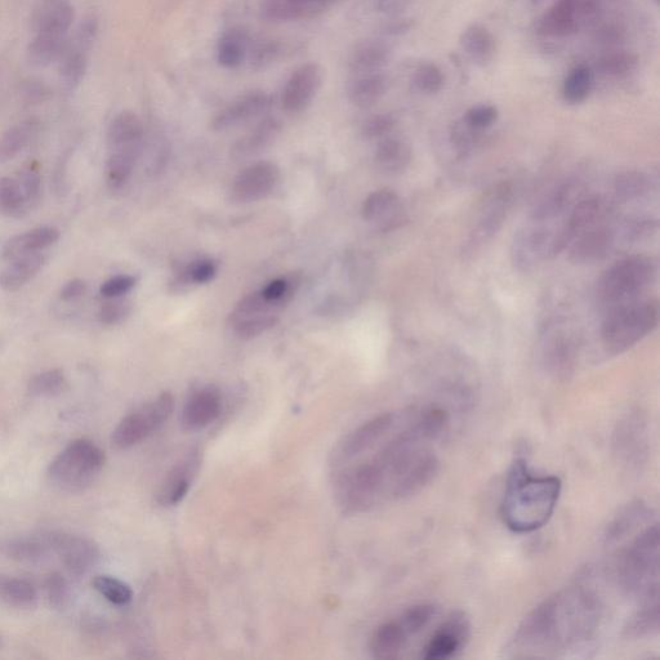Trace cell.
I'll return each mask as SVG.
<instances>
[{
	"mask_svg": "<svg viewBox=\"0 0 660 660\" xmlns=\"http://www.w3.org/2000/svg\"><path fill=\"white\" fill-rule=\"evenodd\" d=\"M602 622L600 597L583 586L544 600L517 627L506 646L510 658H557L588 648Z\"/></svg>",
	"mask_w": 660,
	"mask_h": 660,
	"instance_id": "obj_1",
	"label": "cell"
},
{
	"mask_svg": "<svg viewBox=\"0 0 660 660\" xmlns=\"http://www.w3.org/2000/svg\"><path fill=\"white\" fill-rule=\"evenodd\" d=\"M561 492L560 477L535 476L525 458H516L508 471L503 494V523L517 534L537 532L554 516Z\"/></svg>",
	"mask_w": 660,
	"mask_h": 660,
	"instance_id": "obj_2",
	"label": "cell"
},
{
	"mask_svg": "<svg viewBox=\"0 0 660 660\" xmlns=\"http://www.w3.org/2000/svg\"><path fill=\"white\" fill-rule=\"evenodd\" d=\"M659 546V524L655 521L619 555V586L640 602L659 599Z\"/></svg>",
	"mask_w": 660,
	"mask_h": 660,
	"instance_id": "obj_3",
	"label": "cell"
},
{
	"mask_svg": "<svg viewBox=\"0 0 660 660\" xmlns=\"http://www.w3.org/2000/svg\"><path fill=\"white\" fill-rule=\"evenodd\" d=\"M658 263L653 257L632 256L615 263L597 283V300L612 311L639 301L657 280Z\"/></svg>",
	"mask_w": 660,
	"mask_h": 660,
	"instance_id": "obj_4",
	"label": "cell"
},
{
	"mask_svg": "<svg viewBox=\"0 0 660 660\" xmlns=\"http://www.w3.org/2000/svg\"><path fill=\"white\" fill-rule=\"evenodd\" d=\"M659 321L658 303L636 301L609 311L602 323L601 342L609 354H623L649 336Z\"/></svg>",
	"mask_w": 660,
	"mask_h": 660,
	"instance_id": "obj_5",
	"label": "cell"
},
{
	"mask_svg": "<svg viewBox=\"0 0 660 660\" xmlns=\"http://www.w3.org/2000/svg\"><path fill=\"white\" fill-rule=\"evenodd\" d=\"M105 465V453L86 439L71 441L48 468L49 481L66 493H79L96 480Z\"/></svg>",
	"mask_w": 660,
	"mask_h": 660,
	"instance_id": "obj_6",
	"label": "cell"
},
{
	"mask_svg": "<svg viewBox=\"0 0 660 660\" xmlns=\"http://www.w3.org/2000/svg\"><path fill=\"white\" fill-rule=\"evenodd\" d=\"M175 409V399L169 392L142 405L129 413L115 427L111 444L118 450H126L142 443L168 421Z\"/></svg>",
	"mask_w": 660,
	"mask_h": 660,
	"instance_id": "obj_7",
	"label": "cell"
},
{
	"mask_svg": "<svg viewBox=\"0 0 660 660\" xmlns=\"http://www.w3.org/2000/svg\"><path fill=\"white\" fill-rule=\"evenodd\" d=\"M514 195V187L510 182H502L486 194L484 202L481 203L479 216L463 248L466 256H474L484 248V245L492 242L507 220L514 203Z\"/></svg>",
	"mask_w": 660,
	"mask_h": 660,
	"instance_id": "obj_8",
	"label": "cell"
},
{
	"mask_svg": "<svg viewBox=\"0 0 660 660\" xmlns=\"http://www.w3.org/2000/svg\"><path fill=\"white\" fill-rule=\"evenodd\" d=\"M555 229L543 222L530 221L521 227L511 245V261L516 270L529 272L551 257Z\"/></svg>",
	"mask_w": 660,
	"mask_h": 660,
	"instance_id": "obj_9",
	"label": "cell"
},
{
	"mask_svg": "<svg viewBox=\"0 0 660 660\" xmlns=\"http://www.w3.org/2000/svg\"><path fill=\"white\" fill-rule=\"evenodd\" d=\"M97 21L87 19L79 25L60 59V77L65 89L74 91L83 83L88 70L89 52L97 37Z\"/></svg>",
	"mask_w": 660,
	"mask_h": 660,
	"instance_id": "obj_10",
	"label": "cell"
},
{
	"mask_svg": "<svg viewBox=\"0 0 660 660\" xmlns=\"http://www.w3.org/2000/svg\"><path fill=\"white\" fill-rule=\"evenodd\" d=\"M597 13L596 0H559L539 21L538 30L546 37H568L595 20Z\"/></svg>",
	"mask_w": 660,
	"mask_h": 660,
	"instance_id": "obj_11",
	"label": "cell"
},
{
	"mask_svg": "<svg viewBox=\"0 0 660 660\" xmlns=\"http://www.w3.org/2000/svg\"><path fill=\"white\" fill-rule=\"evenodd\" d=\"M400 418L396 413H383L355 428L337 445L336 453L333 454L334 463L341 465L343 462H349L376 447L379 441L385 439L389 432L398 426Z\"/></svg>",
	"mask_w": 660,
	"mask_h": 660,
	"instance_id": "obj_12",
	"label": "cell"
},
{
	"mask_svg": "<svg viewBox=\"0 0 660 660\" xmlns=\"http://www.w3.org/2000/svg\"><path fill=\"white\" fill-rule=\"evenodd\" d=\"M280 169L271 162H258L235 177L230 196L234 203L248 204L265 199L279 184Z\"/></svg>",
	"mask_w": 660,
	"mask_h": 660,
	"instance_id": "obj_13",
	"label": "cell"
},
{
	"mask_svg": "<svg viewBox=\"0 0 660 660\" xmlns=\"http://www.w3.org/2000/svg\"><path fill=\"white\" fill-rule=\"evenodd\" d=\"M471 637V623L466 613L454 612L437 628L422 651L426 660H447L461 651Z\"/></svg>",
	"mask_w": 660,
	"mask_h": 660,
	"instance_id": "obj_14",
	"label": "cell"
},
{
	"mask_svg": "<svg viewBox=\"0 0 660 660\" xmlns=\"http://www.w3.org/2000/svg\"><path fill=\"white\" fill-rule=\"evenodd\" d=\"M615 456L624 466L639 468L644 465L649 453L648 427L644 418L632 414L619 423L614 432Z\"/></svg>",
	"mask_w": 660,
	"mask_h": 660,
	"instance_id": "obj_15",
	"label": "cell"
},
{
	"mask_svg": "<svg viewBox=\"0 0 660 660\" xmlns=\"http://www.w3.org/2000/svg\"><path fill=\"white\" fill-rule=\"evenodd\" d=\"M49 548L55 551L70 573L86 574L100 560L96 543L80 535L53 533L47 537Z\"/></svg>",
	"mask_w": 660,
	"mask_h": 660,
	"instance_id": "obj_16",
	"label": "cell"
},
{
	"mask_svg": "<svg viewBox=\"0 0 660 660\" xmlns=\"http://www.w3.org/2000/svg\"><path fill=\"white\" fill-rule=\"evenodd\" d=\"M202 466V454L198 449L190 450L180 462L169 470L155 494L156 502L162 507L177 506L193 486Z\"/></svg>",
	"mask_w": 660,
	"mask_h": 660,
	"instance_id": "obj_17",
	"label": "cell"
},
{
	"mask_svg": "<svg viewBox=\"0 0 660 660\" xmlns=\"http://www.w3.org/2000/svg\"><path fill=\"white\" fill-rule=\"evenodd\" d=\"M323 84V70L318 64L302 65L293 71L283 89L282 105L289 114L302 113L314 101Z\"/></svg>",
	"mask_w": 660,
	"mask_h": 660,
	"instance_id": "obj_18",
	"label": "cell"
},
{
	"mask_svg": "<svg viewBox=\"0 0 660 660\" xmlns=\"http://www.w3.org/2000/svg\"><path fill=\"white\" fill-rule=\"evenodd\" d=\"M271 97L263 91L245 93L227 105L213 118L211 127L216 132H226L261 118L271 107Z\"/></svg>",
	"mask_w": 660,
	"mask_h": 660,
	"instance_id": "obj_19",
	"label": "cell"
},
{
	"mask_svg": "<svg viewBox=\"0 0 660 660\" xmlns=\"http://www.w3.org/2000/svg\"><path fill=\"white\" fill-rule=\"evenodd\" d=\"M361 214L365 221L385 233L400 229L408 221L399 195L391 189H381L370 194L365 199Z\"/></svg>",
	"mask_w": 660,
	"mask_h": 660,
	"instance_id": "obj_20",
	"label": "cell"
},
{
	"mask_svg": "<svg viewBox=\"0 0 660 660\" xmlns=\"http://www.w3.org/2000/svg\"><path fill=\"white\" fill-rule=\"evenodd\" d=\"M222 410L221 391L216 386H204L186 401L181 413V427L186 432H196L211 425Z\"/></svg>",
	"mask_w": 660,
	"mask_h": 660,
	"instance_id": "obj_21",
	"label": "cell"
},
{
	"mask_svg": "<svg viewBox=\"0 0 660 660\" xmlns=\"http://www.w3.org/2000/svg\"><path fill=\"white\" fill-rule=\"evenodd\" d=\"M75 17L70 0H38L31 13L33 34L69 37Z\"/></svg>",
	"mask_w": 660,
	"mask_h": 660,
	"instance_id": "obj_22",
	"label": "cell"
},
{
	"mask_svg": "<svg viewBox=\"0 0 660 660\" xmlns=\"http://www.w3.org/2000/svg\"><path fill=\"white\" fill-rule=\"evenodd\" d=\"M615 233L612 227L595 225L583 231L570 244L569 260L575 265H592L605 260L612 252Z\"/></svg>",
	"mask_w": 660,
	"mask_h": 660,
	"instance_id": "obj_23",
	"label": "cell"
},
{
	"mask_svg": "<svg viewBox=\"0 0 660 660\" xmlns=\"http://www.w3.org/2000/svg\"><path fill=\"white\" fill-rule=\"evenodd\" d=\"M144 126L141 119L132 111H122L111 120L107 129V149L109 153L140 156L144 144Z\"/></svg>",
	"mask_w": 660,
	"mask_h": 660,
	"instance_id": "obj_24",
	"label": "cell"
},
{
	"mask_svg": "<svg viewBox=\"0 0 660 660\" xmlns=\"http://www.w3.org/2000/svg\"><path fill=\"white\" fill-rule=\"evenodd\" d=\"M341 0H262L261 12L265 19L291 22L314 19L328 12Z\"/></svg>",
	"mask_w": 660,
	"mask_h": 660,
	"instance_id": "obj_25",
	"label": "cell"
},
{
	"mask_svg": "<svg viewBox=\"0 0 660 660\" xmlns=\"http://www.w3.org/2000/svg\"><path fill=\"white\" fill-rule=\"evenodd\" d=\"M583 187L577 180H569L556 186L535 205L532 220L548 222L568 214L570 209L582 199Z\"/></svg>",
	"mask_w": 660,
	"mask_h": 660,
	"instance_id": "obj_26",
	"label": "cell"
},
{
	"mask_svg": "<svg viewBox=\"0 0 660 660\" xmlns=\"http://www.w3.org/2000/svg\"><path fill=\"white\" fill-rule=\"evenodd\" d=\"M577 361V345L564 332L552 333L543 346L544 367L557 378L573 373Z\"/></svg>",
	"mask_w": 660,
	"mask_h": 660,
	"instance_id": "obj_27",
	"label": "cell"
},
{
	"mask_svg": "<svg viewBox=\"0 0 660 660\" xmlns=\"http://www.w3.org/2000/svg\"><path fill=\"white\" fill-rule=\"evenodd\" d=\"M59 239L60 231L56 227H37V229L13 236L8 240L3 247V260L8 262L22 256H28V254L42 253L59 242Z\"/></svg>",
	"mask_w": 660,
	"mask_h": 660,
	"instance_id": "obj_28",
	"label": "cell"
},
{
	"mask_svg": "<svg viewBox=\"0 0 660 660\" xmlns=\"http://www.w3.org/2000/svg\"><path fill=\"white\" fill-rule=\"evenodd\" d=\"M282 122L278 118H265L247 135L235 142L231 154L235 159H248L261 154L270 147L282 132Z\"/></svg>",
	"mask_w": 660,
	"mask_h": 660,
	"instance_id": "obj_29",
	"label": "cell"
},
{
	"mask_svg": "<svg viewBox=\"0 0 660 660\" xmlns=\"http://www.w3.org/2000/svg\"><path fill=\"white\" fill-rule=\"evenodd\" d=\"M391 48L382 40L361 42L351 52L349 69L355 75L379 73L391 60Z\"/></svg>",
	"mask_w": 660,
	"mask_h": 660,
	"instance_id": "obj_30",
	"label": "cell"
},
{
	"mask_svg": "<svg viewBox=\"0 0 660 660\" xmlns=\"http://www.w3.org/2000/svg\"><path fill=\"white\" fill-rule=\"evenodd\" d=\"M651 516H653V511L642 502L631 503L624 507L609 524L605 534L606 543L622 542L623 539L628 538V535L635 533L641 525L650 524Z\"/></svg>",
	"mask_w": 660,
	"mask_h": 660,
	"instance_id": "obj_31",
	"label": "cell"
},
{
	"mask_svg": "<svg viewBox=\"0 0 660 660\" xmlns=\"http://www.w3.org/2000/svg\"><path fill=\"white\" fill-rule=\"evenodd\" d=\"M44 262L46 256L43 253L28 254L8 261V265L0 271V287L7 292L20 291L38 274Z\"/></svg>",
	"mask_w": 660,
	"mask_h": 660,
	"instance_id": "obj_32",
	"label": "cell"
},
{
	"mask_svg": "<svg viewBox=\"0 0 660 660\" xmlns=\"http://www.w3.org/2000/svg\"><path fill=\"white\" fill-rule=\"evenodd\" d=\"M389 78L379 73L356 75L349 87V100L359 109L376 106L389 91Z\"/></svg>",
	"mask_w": 660,
	"mask_h": 660,
	"instance_id": "obj_33",
	"label": "cell"
},
{
	"mask_svg": "<svg viewBox=\"0 0 660 660\" xmlns=\"http://www.w3.org/2000/svg\"><path fill=\"white\" fill-rule=\"evenodd\" d=\"M409 637V633L399 621L382 624L370 639V653L374 658L381 660L399 658Z\"/></svg>",
	"mask_w": 660,
	"mask_h": 660,
	"instance_id": "obj_34",
	"label": "cell"
},
{
	"mask_svg": "<svg viewBox=\"0 0 660 660\" xmlns=\"http://www.w3.org/2000/svg\"><path fill=\"white\" fill-rule=\"evenodd\" d=\"M412 149L407 142L396 137H385L379 140L376 155L377 167L387 175H399L412 163Z\"/></svg>",
	"mask_w": 660,
	"mask_h": 660,
	"instance_id": "obj_35",
	"label": "cell"
},
{
	"mask_svg": "<svg viewBox=\"0 0 660 660\" xmlns=\"http://www.w3.org/2000/svg\"><path fill=\"white\" fill-rule=\"evenodd\" d=\"M640 608L623 628L627 640L637 641L658 635L660 628L659 599L640 602Z\"/></svg>",
	"mask_w": 660,
	"mask_h": 660,
	"instance_id": "obj_36",
	"label": "cell"
},
{
	"mask_svg": "<svg viewBox=\"0 0 660 660\" xmlns=\"http://www.w3.org/2000/svg\"><path fill=\"white\" fill-rule=\"evenodd\" d=\"M251 47V38L242 28H233L222 34L217 44L218 64L225 69H236L243 64Z\"/></svg>",
	"mask_w": 660,
	"mask_h": 660,
	"instance_id": "obj_37",
	"label": "cell"
},
{
	"mask_svg": "<svg viewBox=\"0 0 660 660\" xmlns=\"http://www.w3.org/2000/svg\"><path fill=\"white\" fill-rule=\"evenodd\" d=\"M68 42L69 37L33 34L26 49V57L34 68H48L53 62L60 61Z\"/></svg>",
	"mask_w": 660,
	"mask_h": 660,
	"instance_id": "obj_38",
	"label": "cell"
},
{
	"mask_svg": "<svg viewBox=\"0 0 660 660\" xmlns=\"http://www.w3.org/2000/svg\"><path fill=\"white\" fill-rule=\"evenodd\" d=\"M38 131L39 122L34 118L22 120L8 128L0 136V164H6L16 158L33 141Z\"/></svg>",
	"mask_w": 660,
	"mask_h": 660,
	"instance_id": "obj_39",
	"label": "cell"
},
{
	"mask_svg": "<svg viewBox=\"0 0 660 660\" xmlns=\"http://www.w3.org/2000/svg\"><path fill=\"white\" fill-rule=\"evenodd\" d=\"M461 47L475 65L485 66L493 60L495 42L493 35L481 25H471L463 31Z\"/></svg>",
	"mask_w": 660,
	"mask_h": 660,
	"instance_id": "obj_40",
	"label": "cell"
},
{
	"mask_svg": "<svg viewBox=\"0 0 660 660\" xmlns=\"http://www.w3.org/2000/svg\"><path fill=\"white\" fill-rule=\"evenodd\" d=\"M37 591L25 579L0 574V601L16 609H30L37 604Z\"/></svg>",
	"mask_w": 660,
	"mask_h": 660,
	"instance_id": "obj_41",
	"label": "cell"
},
{
	"mask_svg": "<svg viewBox=\"0 0 660 660\" xmlns=\"http://www.w3.org/2000/svg\"><path fill=\"white\" fill-rule=\"evenodd\" d=\"M29 211V204L16 177H0V216L21 218Z\"/></svg>",
	"mask_w": 660,
	"mask_h": 660,
	"instance_id": "obj_42",
	"label": "cell"
},
{
	"mask_svg": "<svg viewBox=\"0 0 660 660\" xmlns=\"http://www.w3.org/2000/svg\"><path fill=\"white\" fill-rule=\"evenodd\" d=\"M615 194L623 202H632L644 198L653 189V180L649 175L640 171L623 172L615 178Z\"/></svg>",
	"mask_w": 660,
	"mask_h": 660,
	"instance_id": "obj_43",
	"label": "cell"
},
{
	"mask_svg": "<svg viewBox=\"0 0 660 660\" xmlns=\"http://www.w3.org/2000/svg\"><path fill=\"white\" fill-rule=\"evenodd\" d=\"M136 156L109 153L106 162V184L111 190H120L131 180L135 171Z\"/></svg>",
	"mask_w": 660,
	"mask_h": 660,
	"instance_id": "obj_44",
	"label": "cell"
},
{
	"mask_svg": "<svg viewBox=\"0 0 660 660\" xmlns=\"http://www.w3.org/2000/svg\"><path fill=\"white\" fill-rule=\"evenodd\" d=\"M593 77L586 66L575 68L566 78L563 87V97L570 105L582 104L590 96Z\"/></svg>",
	"mask_w": 660,
	"mask_h": 660,
	"instance_id": "obj_45",
	"label": "cell"
},
{
	"mask_svg": "<svg viewBox=\"0 0 660 660\" xmlns=\"http://www.w3.org/2000/svg\"><path fill=\"white\" fill-rule=\"evenodd\" d=\"M68 387L65 374L60 369L46 370L30 379L29 391L34 396L52 398L62 394Z\"/></svg>",
	"mask_w": 660,
	"mask_h": 660,
	"instance_id": "obj_46",
	"label": "cell"
},
{
	"mask_svg": "<svg viewBox=\"0 0 660 660\" xmlns=\"http://www.w3.org/2000/svg\"><path fill=\"white\" fill-rule=\"evenodd\" d=\"M93 587L107 601L117 606L128 605L133 599L131 587L110 575H98L93 581Z\"/></svg>",
	"mask_w": 660,
	"mask_h": 660,
	"instance_id": "obj_47",
	"label": "cell"
},
{
	"mask_svg": "<svg viewBox=\"0 0 660 660\" xmlns=\"http://www.w3.org/2000/svg\"><path fill=\"white\" fill-rule=\"evenodd\" d=\"M284 46L279 40L265 39L251 44L248 59L253 69L261 70L278 61L283 56Z\"/></svg>",
	"mask_w": 660,
	"mask_h": 660,
	"instance_id": "obj_48",
	"label": "cell"
},
{
	"mask_svg": "<svg viewBox=\"0 0 660 660\" xmlns=\"http://www.w3.org/2000/svg\"><path fill=\"white\" fill-rule=\"evenodd\" d=\"M217 274V265L212 260L191 262L176 278L178 288L211 282Z\"/></svg>",
	"mask_w": 660,
	"mask_h": 660,
	"instance_id": "obj_49",
	"label": "cell"
},
{
	"mask_svg": "<svg viewBox=\"0 0 660 660\" xmlns=\"http://www.w3.org/2000/svg\"><path fill=\"white\" fill-rule=\"evenodd\" d=\"M49 548L47 537L43 539H20L10 544L8 555L24 563H37L43 560Z\"/></svg>",
	"mask_w": 660,
	"mask_h": 660,
	"instance_id": "obj_50",
	"label": "cell"
},
{
	"mask_svg": "<svg viewBox=\"0 0 660 660\" xmlns=\"http://www.w3.org/2000/svg\"><path fill=\"white\" fill-rule=\"evenodd\" d=\"M436 606L432 604H418L405 610L404 614L399 618L401 626L409 633V636L417 635L423 628L435 618Z\"/></svg>",
	"mask_w": 660,
	"mask_h": 660,
	"instance_id": "obj_51",
	"label": "cell"
},
{
	"mask_svg": "<svg viewBox=\"0 0 660 660\" xmlns=\"http://www.w3.org/2000/svg\"><path fill=\"white\" fill-rule=\"evenodd\" d=\"M637 66V57L632 53L615 52L602 57L597 68L609 77H626Z\"/></svg>",
	"mask_w": 660,
	"mask_h": 660,
	"instance_id": "obj_52",
	"label": "cell"
},
{
	"mask_svg": "<svg viewBox=\"0 0 660 660\" xmlns=\"http://www.w3.org/2000/svg\"><path fill=\"white\" fill-rule=\"evenodd\" d=\"M16 180L19 181L26 202L33 211L42 198V177H40L37 165L30 164L28 167L22 168L17 173Z\"/></svg>",
	"mask_w": 660,
	"mask_h": 660,
	"instance_id": "obj_53",
	"label": "cell"
},
{
	"mask_svg": "<svg viewBox=\"0 0 660 660\" xmlns=\"http://www.w3.org/2000/svg\"><path fill=\"white\" fill-rule=\"evenodd\" d=\"M443 71L434 64H425L418 68L414 74L413 84L419 92L425 95H435L444 87Z\"/></svg>",
	"mask_w": 660,
	"mask_h": 660,
	"instance_id": "obj_54",
	"label": "cell"
},
{
	"mask_svg": "<svg viewBox=\"0 0 660 660\" xmlns=\"http://www.w3.org/2000/svg\"><path fill=\"white\" fill-rule=\"evenodd\" d=\"M279 319L278 316H267V318L234 320L229 323L240 338L251 340V338L261 336L267 330L274 328Z\"/></svg>",
	"mask_w": 660,
	"mask_h": 660,
	"instance_id": "obj_55",
	"label": "cell"
},
{
	"mask_svg": "<svg viewBox=\"0 0 660 660\" xmlns=\"http://www.w3.org/2000/svg\"><path fill=\"white\" fill-rule=\"evenodd\" d=\"M396 123H398V120L392 114L373 115V117L365 120L363 127H361V133L368 140H382L394 131Z\"/></svg>",
	"mask_w": 660,
	"mask_h": 660,
	"instance_id": "obj_56",
	"label": "cell"
},
{
	"mask_svg": "<svg viewBox=\"0 0 660 660\" xmlns=\"http://www.w3.org/2000/svg\"><path fill=\"white\" fill-rule=\"evenodd\" d=\"M498 119V110L492 105H479L472 107L467 111L466 117L463 118L468 126L476 129V131H484V129L492 127Z\"/></svg>",
	"mask_w": 660,
	"mask_h": 660,
	"instance_id": "obj_57",
	"label": "cell"
},
{
	"mask_svg": "<svg viewBox=\"0 0 660 660\" xmlns=\"http://www.w3.org/2000/svg\"><path fill=\"white\" fill-rule=\"evenodd\" d=\"M132 306L128 301L120 300V298H114L106 302L104 306L101 307L100 320L102 324L106 325H117L123 323L131 314Z\"/></svg>",
	"mask_w": 660,
	"mask_h": 660,
	"instance_id": "obj_58",
	"label": "cell"
},
{
	"mask_svg": "<svg viewBox=\"0 0 660 660\" xmlns=\"http://www.w3.org/2000/svg\"><path fill=\"white\" fill-rule=\"evenodd\" d=\"M479 133L480 131H476V129L468 126L465 120L457 123L452 131V142L458 153L462 156L470 153L476 145Z\"/></svg>",
	"mask_w": 660,
	"mask_h": 660,
	"instance_id": "obj_59",
	"label": "cell"
},
{
	"mask_svg": "<svg viewBox=\"0 0 660 660\" xmlns=\"http://www.w3.org/2000/svg\"><path fill=\"white\" fill-rule=\"evenodd\" d=\"M137 279L132 275H118L109 280H106L101 285L100 294L107 300H114V298H122L124 294L131 292L136 287Z\"/></svg>",
	"mask_w": 660,
	"mask_h": 660,
	"instance_id": "obj_60",
	"label": "cell"
},
{
	"mask_svg": "<svg viewBox=\"0 0 660 660\" xmlns=\"http://www.w3.org/2000/svg\"><path fill=\"white\" fill-rule=\"evenodd\" d=\"M47 596L51 605L55 608H64L69 600V587L61 575L53 574L47 579Z\"/></svg>",
	"mask_w": 660,
	"mask_h": 660,
	"instance_id": "obj_61",
	"label": "cell"
},
{
	"mask_svg": "<svg viewBox=\"0 0 660 660\" xmlns=\"http://www.w3.org/2000/svg\"><path fill=\"white\" fill-rule=\"evenodd\" d=\"M413 0H376V10L382 15L398 17L407 11Z\"/></svg>",
	"mask_w": 660,
	"mask_h": 660,
	"instance_id": "obj_62",
	"label": "cell"
},
{
	"mask_svg": "<svg viewBox=\"0 0 660 660\" xmlns=\"http://www.w3.org/2000/svg\"><path fill=\"white\" fill-rule=\"evenodd\" d=\"M87 291V284L82 279H73L64 285L61 289L60 297L62 301H74L82 297Z\"/></svg>",
	"mask_w": 660,
	"mask_h": 660,
	"instance_id": "obj_63",
	"label": "cell"
},
{
	"mask_svg": "<svg viewBox=\"0 0 660 660\" xmlns=\"http://www.w3.org/2000/svg\"><path fill=\"white\" fill-rule=\"evenodd\" d=\"M412 28V20L396 19V17H394V20H391L389 24L383 26V33L390 35V37H400V35L409 33Z\"/></svg>",
	"mask_w": 660,
	"mask_h": 660,
	"instance_id": "obj_64",
	"label": "cell"
}]
</instances>
